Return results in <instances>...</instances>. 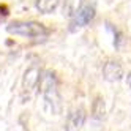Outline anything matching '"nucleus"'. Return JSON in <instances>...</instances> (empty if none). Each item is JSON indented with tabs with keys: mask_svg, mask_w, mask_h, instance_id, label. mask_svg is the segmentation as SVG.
<instances>
[{
	"mask_svg": "<svg viewBox=\"0 0 131 131\" xmlns=\"http://www.w3.org/2000/svg\"><path fill=\"white\" fill-rule=\"evenodd\" d=\"M103 76L107 82H117L122 79L123 76V68L118 62H114V60H109L104 67H103Z\"/></svg>",
	"mask_w": 131,
	"mask_h": 131,
	"instance_id": "20e7f679",
	"label": "nucleus"
},
{
	"mask_svg": "<svg viewBox=\"0 0 131 131\" xmlns=\"http://www.w3.org/2000/svg\"><path fill=\"white\" fill-rule=\"evenodd\" d=\"M84 122H85V111L82 107L73 111L67 122V131H79L84 126Z\"/></svg>",
	"mask_w": 131,
	"mask_h": 131,
	"instance_id": "39448f33",
	"label": "nucleus"
},
{
	"mask_svg": "<svg viewBox=\"0 0 131 131\" xmlns=\"http://www.w3.org/2000/svg\"><path fill=\"white\" fill-rule=\"evenodd\" d=\"M6 30L10 33H14V35H22V36H29V38H36V36H44L49 33V29L40 22H35V21H25V22H21V21H16V22H11L10 25L6 27Z\"/></svg>",
	"mask_w": 131,
	"mask_h": 131,
	"instance_id": "f257e3e1",
	"label": "nucleus"
},
{
	"mask_svg": "<svg viewBox=\"0 0 131 131\" xmlns=\"http://www.w3.org/2000/svg\"><path fill=\"white\" fill-rule=\"evenodd\" d=\"M8 14V8L5 5H0V16H6Z\"/></svg>",
	"mask_w": 131,
	"mask_h": 131,
	"instance_id": "1a4fd4ad",
	"label": "nucleus"
},
{
	"mask_svg": "<svg viewBox=\"0 0 131 131\" xmlns=\"http://www.w3.org/2000/svg\"><path fill=\"white\" fill-rule=\"evenodd\" d=\"M59 3H60V0H36V8L41 13L49 14L59 6Z\"/></svg>",
	"mask_w": 131,
	"mask_h": 131,
	"instance_id": "6e6552de",
	"label": "nucleus"
},
{
	"mask_svg": "<svg viewBox=\"0 0 131 131\" xmlns=\"http://www.w3.org/2000/svg\"><path fill=\"white\" fill-rule=\"evenodd\" d=\"M126 82H128V87L131 89V73H128V76H126Z\"/></svg>",
	"mask_w": 131,
	"mask_h": 131,
	"instance_id": "9d476101",
	"label": "nucleus"
},
{
	"mask_svg": "<svg viewBox=\"0 0 131 131\" xmlns=\"http://www.w3.org/2000/svg\"><path fill=\"white\" fill-rule=\"evenodd\" d=\"M95 17V6L90 5V3H85L82 5L81 8H78V11L74 13V21H73V25H78V27H84L93 21Z\"/></svg>",
	"mask_w": 131,
	"mask_h": 131,
	"instance_id": "7ed1b4c3",
	"label": "nucleus"
},
{
	"mask_svg": "<svg viewBox=\"0 0 131 131\" xmlns=\"http://www.w3.org/2000/svg\"><path fill=\"white\" fill-rule=\"evenodd\" d=\"M40 74H41V71H40L38 67H30L29 70L25 71V74H24V89L27 92L33 90L36 85H38V82L41 79Z\"/></svg>",
	"mask_w": 131,
	"mask_h": 131,
	"instance_id": "423d86ee",
	"label": "nucleus"
},
{
	"mask_svg": "<svg viewBox=\"0 0 131 131\" xmlns=\"http://www.w3.org/2000/svg\"><path fill=\"white\" fill-rule=\"evenodd\" d=\"M106 114V104H104V100L101 96H96L95 101H93V106H92V117L95 120H103Z\"/></svg>",
	"mask_w": 131,
	"mask_h": 131,
	"instance_id": "0eeeda50",
	"label": "nucleus"
},
{
	"mask_svg": "<svg viewBox=\"0 0 131 131\" xmlns=\"http://www.w3.org/2000/svg\"><path fill=\"white\" fill-rule=\"evenodd\" d=\"M41 81V92L51 106L52 112L59 111V92H57V79H55L52 71H46L44 76L40 79Z\"/></svg>",
	"mask_w": 131,
	"mask_h": 131,
	"instance_id": "f03ea898",
	"label": "nucleus"
}]
</instances>
